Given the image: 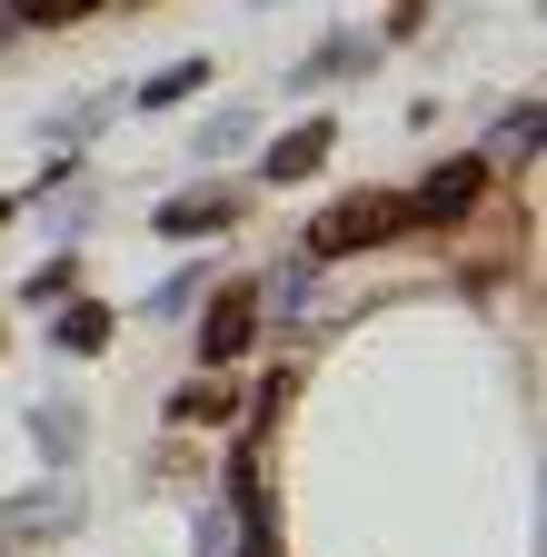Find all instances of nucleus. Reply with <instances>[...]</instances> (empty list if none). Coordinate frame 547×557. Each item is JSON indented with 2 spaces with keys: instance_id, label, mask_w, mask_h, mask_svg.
I'll return each mask as SVG.
<instances>
[{
  "instance_id": "obj_1",
  "label": "nucleus",
  "mask_w": 547,
  "mask_h": 557,
  "mask_svg": "<svg viewBox=\"0 0 547 557\" xmlns=\"http://www.w3.org/2000/svg\"><path fill=\"white\" fill-rule=\"evenodd\" d=\"M398 230H419V209H408L398 189H359V199H338L319 209V230H309V259H349V249H378Z\"/></svg>"
},
{
  "instance_id": "obj_2",
  "label": "nucleus",
  "mask_w": 547,
  "mask_h": 557,
  "mask_svg": "<svg viewBox=\"0 0 547 557\" xmlns=\"http://www.w3.org/2000/svg\"><path fill=\"white\" fill-rule=\"evenodd\" d=\"M249 338H259V289H249V278H229V289L210 299V319H199V359L229 369V359H249Z\"/></svg>"
},
{
  "instance_id": "obj_3",
  "label": "nucleus",
  "mask_w": 547,
  "mask_h": 557,
  "mask_svg": "<svg viewBox=\"0 0 547 557\" xmlns=\"http://www.w3.org/2000/svg\"><path fill=\"white\" fill-rule=\"evenodd\" d=\"M477 189H488V160H448V170H438L419 199H408V209H419V220H468Z\"/></svg>"
},
{
  "instance_id": "obj_4",
  "label": "nucleus",
  "mask_w": 547,
  "mask_h": 557,
  "mask_svg": "<svg viewBox=\"0 0 547 557\" xmlns=\"http://www.w3.org/2000/svg\"><path fill=\"white\" fill-rule=\"evenodd\" d=\"M328 150H338V120H299V129L269 139V180H309Z\"/></svg>"
},
{
  "instance_id": "obj_5",
  "label": "nucleus",
  "mask_w": 547,
  "mask_h": 557,
  "mask_svg": "<svg viewBox=\"0 0 547 557\" xmlns=\"http://www.w3.org/2000/svg\"><path fill=\"white\" fill-rule=\"evenodd\" d=\"M239 220V189H189L160 209V239H199V230H229Z\"/></svg>"
},
{
  "instance_id": "obj_6",
  "label": "nucleus",
  "mask_w": 547,
  "mask_h": 557,
  "mask_svg": "<svg viewBox=\"0 0 547 557\" xmlns=\"http://www.w3.org/2000/svg\"><path fill=\"white\" fill-rule=\"evenodd\" d=\"M80 518V487H30V498H11V528L21 537H60Z\"/></svg>"
},
{
  "instance_id": "obj_7",
  "label": "nucleus",
  "mask_w": 547,
  "mask_h": 557,
  "mask_svg": "<svg viewBox=\"0 0 547 557\" xmlns=\"http://www.w3.org/2000/svg\"><path fill=\"white\" fill-rule=\"evenodd\" d=\"M60 348H71V359H90V348H110V309L100 299H71V309H60V329H50Z\"/></svg>"
},
{
  "instance_id": "obj_8",
  "label": "nucleus",
  "mask_w": 547,
  "mask_h": 557,
  "mask_svg": "<svg viewBox=\"0 0 547 557\" xmlns=\"http://www.w3.org/2000/svg\"><path fill=\"white\" fill-rule=\"evenodd\" d=\"M199 81H210V60H170L160 81H140V110H179V100H189Z\"/></svg>"
},
{
  "instance_id": "obj_9",
  "label": "nucleus",
  "mask_w": 547,
  "mask_h": 557,
  "mask_svg": "<svg viewBox=\"0 0 547 557\" xmlns=\"http://www.w3.org/2000/svg\"><path fill=\"white\" fill-rule=\"evenodd\" d=\"M369 60H378V40H328V50L299 70V90H309V81H338V70H369Z\"/></svg>"
},
{
  "instance_id": "obj_10",
  "label": "nucleus",
  "mask_w": 547,
  "mask_h": 557,
  "mask_svg": "<svg viewBox=\"0 0 547 557\" xmlns=\"http://www.w3.org/2000/svg\"><path fill=\"white\" fill-rule=\"evenodd\" d=\"M30 429H40V448H50V458H71V448H80V408H71V398H50Z\"/></svg>"
},
{
  "instance_id": "obj_11",
  "label": "nucleus",
  "mask_w": 547,
  "mask_h": 557,
  "mask_svg": "<svg viewBox=\"0 0 547 557\" xmlns=\"http://www.w3.org/2000/svg\"><path fill=\"white\" fill-rule=\"evenodd\" d=\"M170 408H179V418H239V398H229L220 379H199V388H179Z\"/></svg>"
},
{
  "instance_id": "obj_12",
  "label": "nucleus",
  "mask_w": 547,
  "mask_h": 557,
  "mask_svg": "<svg viewBox=\"0 0 547 557\" xmlns=\"http://www.w3.org/2000/svg\"><path fill=\"white\" fill-rule=\"evenodd\" d=\"M80 11H100V0H11V21H30V30H60V21H80Z\"/></svg>"
},
{
  "instance_id": "obj_13",
  "label": "nucleus",
  "mask_w": 547,
  "mask_h": 557,
  "mask_svg": "<svg viewBox=\"0 0 547 557\" xmlns=\"http://www.w3.org/2000/svg\"><path fill=\"white\" fill-rule=\"evenodd\" d=\"M518 150H537V110H518V120H498V139L477 160H518Z\"/></svg>"
},
{
  "instance_id": "obj_14",
  "label": "nucleus",
  "mask_w": 547,
  "mask_h": 557,
  "mask_svg": "<svg viewBox=\"0 0 547 557\" xmlns=\"http://www.w3.org/2000/svg\"><path fill=\"white\" fill-rule=\"evenodd\" d=\"M239 139H249V110H220L210 129H199V150H239Z\"/></svg>"
},
{
  "instance_id": "obj_15",
  "label": "nucleus",
  "mask_w": 547,
  "mask_h": 557,
  "mask_svg": "<svg viewBox=\"0 0 547 557\" xmlns=\"http://www.w3.org/2000/svg\"><path fill=\"white\" fill-rule=\"evenodd\" d=\"M199 557H229V518H220V508L199 518Z\"/></svg>"
},
{
  "instance_id": "obj_16",
  "label": "nucleus",
  "mask_w": 547,
  "mask_h": 557,
  "mask_svg": "<svg viewBox=\"0 0 547 557\" xmlns=\"http://www.w3.org/2000/svg\"><path fill=\"white\" fill-rule=\"evenodd\" d=\"M0 220H11V199H0Z\"/></svg>"
}]
</instances>
